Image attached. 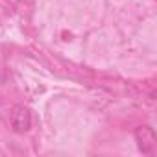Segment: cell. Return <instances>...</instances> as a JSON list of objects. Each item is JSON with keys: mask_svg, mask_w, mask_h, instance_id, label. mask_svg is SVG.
Masks as SVG:
<instances>
[{"mask_svg": "<svg viewBox=\"0 0 157 157\" xmlns=\"http://www.w3.org/2000/svg\"><path fill=\"white\" fill-rule=\"evenodd\" d=\"M133 135H135V142H137L139 150L144 155H153L155 153V150H157V137H155V131H153L151 126H148V124L137 126Z\"/></svg>", "mask_w": 157, "mask_h": 157, "instance_id": "cell-1", "label": "cell"}, {"mask_svg": "<svg viewBox=\"0 0 157 157\" xmlns=\"http://www.w3.org/2000/svg\"><path fill=\"white\" fill-rule=\"evenodd\" d=\"M32 111L24 105H15L10 115V124L15 133H26L32 129Z\"/></svg>", "mask_w": 157, "mask_h": 157, "instance_id": "cell-2", "label": "cell"}]
</instances>
